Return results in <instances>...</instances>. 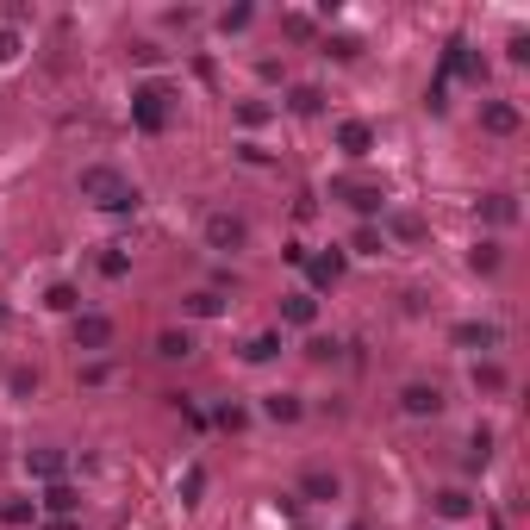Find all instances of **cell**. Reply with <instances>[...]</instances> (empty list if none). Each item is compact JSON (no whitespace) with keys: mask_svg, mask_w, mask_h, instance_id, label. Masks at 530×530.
<instances>
[{"mask_svg":"<svg viewBox=\"0 0 530 530\" xmlns=\"http://www.w3.org/2000/svg\"><path fill=\"white\" fill-rule=\"evenodd\" d=\"M81 200H94V207H106V212H132L138 207V187L119 175V169H106V163H88V169H81Z\"/></svg>","mask_w":530,"mask_h":530,"instance_id":"6da1fadb","label":"cell"},{"mask_svg":"<svg viewBox=\"0 0 530 530\" xmlns=\"http://www.w3.org/2000/svg\"><path fill=\"white\" fill-rule=\"evenodd\" d=\"M132 125H138V132H163V125H169V94H163V88H138V94H132Z\"/></svg>","mask_w":530,"mask_h":530,"instance_id":"7a4b0ae2","label":"cell"},{"mask_svg":"<svg viewBox=\"0 0 530 530\" xmlns=\"http://www.w3.org/2000/svg\"><path fill=\"white\" fill-rule=\"evenodd\" d=\"M399 412H406V419H437V412H443V393L430 387V381H406V387H399Z\"/></svg>","mask_w":530,"mask_h":530,"instance_id":"3957f363","label":"cell"},{"mask_svg":"<svg viewBox=\"0 0 530 530\" xmlns=\"http://www.w3.org/2000/svg\"><path fill=\"white\" fill-rule=\"evenodd\" d=\"M244 238H249V225L238 212H212L207 218V244L212 249H244Z\"/></svg>","mask_w":530,"mask_h":530,"instance_id":"277c9868","label":"cell"},{"mask_svg":"<svg viewBox=\"0 0 530 530\" xmlns=\"http://www.w3.org/2000/svg\"><path fill=\"white\" fill-rule=\"evenodd\" d=\"M112 344V318L106 313H75V350H106Z\"/></svg>","mask_w":530,"mask_h":530,"instance_id":"5b68a950","label":"cell"},{"mask_svg":"<svg viewBox=\"0 0 530 530\" xmlns=\"http://www.w3.org/2000/svg\"><path fill=\"white\" fill-rule=\"evenodd\" d=\"M518 125H525V112H518L512 101H487V106H481V132H493V138H512Z\"/></svg>","mask_w":530,"mask_h":530,"instance_id":"8992f818","label":"cell"},{"mask_svg":"<svg viewBox=\"0 0 530 530\" xmlns=\"http://www.w3.org/2000/svg\"><path fill=\"white\" fill-rule=\"evenodd\" d=\"M337 150L362 163V156L375 150V125H368V119H344V125H337Z\"/></svg>","mask_w":530,"mask_h":530,"instance_id":"52a82bcc","label":"cell"},{"mask_svg":"<svg viewBox=\"0 0 530 530\" xmlns=\"http://www.w3.org/2000/svg\"><path fill=\"white\" fill-rule=\"evenodd\" d=\"M331 194H344V200H350V207L362 212V218H375V212L387 207V194H381V187H368V181H337Z\"/></svg>","mask_w":530,"mask_h":530,"instance_id":"ba28073f","label":"cell"},{"mask_svg":"<svg viewBox=\"0 0 530 530\" xmlns=\"http://www.w3.org/2000/svg\"><path fill=\"white\" fill-rule=\"evenodd\" d=\"M300 493L313 499V505H331V499L344 493V481H337V474H331V468H313V474H306V481H300Z\"/></svg>","mask_w":530,"mask_h":530,"instance_id":"9c48e42d","label":"cell"},{"mask_svg":"<svg viewBox=\"0 0 530 530\" xmlns=\"http://www.w3.org/2000/svg\"><path fill=\"white\" fill-rule=\"evenodd\" d=\"M430 505H437V518H450V525H461V518L474 512V493H468V487H443V493L430 499Z\"/></svg>","mask_w":530,"mask_h":530,"instance_id":"30bf717a","label":"cell"},{"mask_svg":"<svg viewBox=\"0 0 530 530\" xmlns=\"http://www.w3.org/2000/svg\"><path fill=\"white\" fill-rule=\"evenodd\" d=\"M450 337H456L461 350H493V344H499V324H474V318H468V324H456Z\"/></svg>","mask_w":530,"mask_h":530,"instance_id":"8fae6325","label":"cell"},{"mask_svg":"<svg viewBox=\"0 0 530 530\" xmlns=\"http://www.w3.org/2000/svg\"><path fill=\"white\" fill-rule=\"evenodd\" d=\"M300 412H306L300 393H269L262 399V419H275V424H300Z\"/></svg>","mask_w":530,"mask_h":530,"instance_id":"7c38bea8","label":"cell"},{"mask_svg":"<svg viewBox=\"0 0 530 530\" xmlns=\"http://www.w3.org/2000/svg\"><path fill=\"white\" fill-rule=\"evenodd\" d=\"M26 474H37V481H57V474H63V450H32V456H26Z\"/></svg>","mask_w":530,"mask_h":530,"instance_id":"4fadbf2b","label":"cell"},{"mask_svg":"<svg viewBox=\"0 0 530 530\" xmlns=\"http://www.w3.org/2000/svg\"><path fill=\"white\" fill-rule=\"evenodd\" d=\"M481 218H487V225H512V218H518V200H512V194H487V200H481Z\"/></svg>","mask_w":530,"mask_h":530,"instance_id":"5bb4252c","label":"cell"},{"mask_svg":"<svg viewBox=\"0 0 530 530\" xmlns=\"http://www.w3.org/2000/svg\"><path fill=\"white\" fill-rule=\"evenodd\" d=\"M156 355H163V362H187V355H194V337H187V331H163V337H156Z\"/></svg>","mask_w":530,"mask_h":530,"instance_id":"9a60e30c","label":"cell"},{"mask_svg":"<svg viewBox=\"0 0 530 530\" xmlns=\"http://www.w3.org/2000/svg\"><path fill=\"white\" fill-rule=\"evenodd\" d=\"M281 318H287V324H313V318H318V300H313V293H287V300H281Z\"/></svg>","mask_w":530,"mask_h":530,"instance_id":"2e32d148","label":"cell"},{"mask_svg":"<svg viewBox=\"0 0 530 530\" xmlns=\"http://www.w3.org/2000/svg\"><path fill=\"white\" fill-rule=\"evenodd\" d=\"M306 269H313V287H337V275H344V256L331 249V256H313Z\"/></svg>","mask_w":530,"mask_h":530,"instance_id":"e0dca14e","label":"cell"},{"mask_svg":"<svg viewBox=\"0 0 530 530\" xmlns=\"http://www.w3.org/2000/svg\"><path fill=\"white\" fill-rule=\"evenodd\" d=\"M275 355H281V331H262L244 344V362H275Z\"/></svg>","mask_w":530,"mask_h":530,"instance_id":"ac0fdd59","label":"cell"},{"mask_svg":"<svg viewBox=\"0 0 530 530\" xmlns=\"http://www.w3.org/2000/svg\"><path fill=\"white\" fill-rule=\"evenodd\" d=\"M181 306H187V313H194V318H218V313H225V300H218L212 287H200V293H187Z\"/></svg>","mask_w":530,"mask_h":530,"instance_id":"d6986e66","label":"cell"},{"mask_svg":"<svg viewBox=\"0 0 530 530\" xmlns=\"http://www.w3.org/2000/svg\"><path fill=\"white\" fill-rule=\"evenodd\" d=\"M44 505H50L57 518H69L75 505H81V493H75V487H63V481H50V493H44Z\"/></svg>","mask_w":530,"mask_h":530,"instance_id":"ffe728a7","label":"cell"},{"mask_svg":"<svg viewBox=\"0 0 530 530\" xmlns=\"http://www.w3.org/2000/svg\"><path fill=\"white\" fill-rule=\"evenodd\" d=\"M387 231L399 238V244H419V238H424V218H412V212H393V218H387Z\"/></svg>","mask_w":530,"mask_h":530,"instance_id":"44dd1931","label":"cell"},{"mask_svg":"<svg viewBox=\"0 0 530 530\" xmlns=\"http://www.w3.org/2000/svg\"><path fill=\"white\" fill-rule=\"evenodd\" d=\"M474 387L481 393H505V368H499V362H474Z\"/></svg>","mask_w":530,"mask_h":530,"instance_id":"7402d4cb","label":"cell"},{"mask_svg":"<svg viewBox=\"0 0 530 530\" xmlns=\"http://www.w3.org/2000/svg\"><path fill=\"white\" fill-rule=\"evenodd\" d=\"M468 262H474V275H493V269H499V244H493V238H481Z\"/></svg>","mask_w":530,"mask_h":530,"instance_id":"603a6c76","label":"cell"},{"mask_svg":"<svg viewBox=\"0 0 530 530\" xmlns=\"http://www.w3.org/2000/svg\"><path fill=\"white\" fill-rule=\"evenodd\" d=\"M249 19H256V6H231V13H218V32H249Z\"/></svg>","mask_w":530,"mask_h":530,"instance_id":"cb8c5ba5","label":"cell"},{"mask_svg":"<svg viewBox=\"0 0 530 530\" xmlns=\"http://www.w3.org/2000/svg\"><path fill=\"white\" fill-rule=\"evenodd\" d=\"M381 249H387V231H375V225L355 231V256H381Z\"/></svg>","mask_w":530,"mask_h":530,"instance_id":"d4e9b609","label":"cell"},{"mask_svg":"<svg viewBox=\"0 0 530 530\" xmlns=\"http://www.w3.org/2000/svg\"><path fill=\"white\" fill-rule=\"evenodd\" d=\"M44 306H50V313H75V306H81V293H75L69 281H57V287H50V300H44Z\"/></svg>","mask_w":530,"mask_h":530,"instance_id":"484cf974","label":"cell"},{"mask_svg":"<svg viewBox=\"0 0 530 530\" xmlns=\"http://www.w3.org/2000/svg\"><path fill=\"white\" fill-rule=\"evenodd\" d=\"M6 393H13V399L37 393V375H32V368H13V375H6Z\"/></svg>","mask_w":530,"mask_h":530,"instance_id":"4316f807","label":"cell"},{"mask_svg":"<svg viewBox=\"0 0 530 530\" xmlns=\"http://www.w3.org/2000/svg\"><path fill=\"white\" fill-rule=\"evenodd\" d=\"M13 57H19V32H13V26H0V63H13Z\"/></svg>","mask_w":530,"mask_h":530,"instance_id":"83f0119b","label":"cell"},{"mask_svg":"<svg viewBox=\"0 0 530 530\" xmlns=\"http://www.w3.org/2000/svg\"><path fill=\"white\" fill-rule=\"evenodd\" d=\"M293 112H318V88H293Z\"/></svg>","mask_w":530,"mask_h":530,"instance_id":"f1b7e54d","label":"cell"},{"mask_svg":"<svg viewBox=\"0 0 530 530\" xmlns=\"http://www.w3.org/2000/svg\"><path fill=\"white\" fill-rule=\"evenodd\" d=\"M331 57H344V63H350V57H362V44H355V37H331Z\"/></svg>","mask_w":530,"mask_h":530,"instance_id":"f546056e","label":"cell"},{"mask_svg":"<svg viewBox=\"0 0 530 530\" xmlns=\"http://www.w3.org/2000/svg\"><path fill=\"white\" fill-rule=\"evenodd\" d=\"M125 269H132V262H125V256H119V249H112V256H101V275H112V281H119V275H125Z\"/></svg>","mask_w":530,"mask_h":530,"instance_id":"4dcf8cb0","label":"cell"},{"mask_svg":"<svg viewBox=\"0 0 530 530\" xmlns=\"http://www.w3.org/2000/svg\"><path fill=\"white\" fill-rule=\"evenodd\" d=\"M218 424H225V430H244L249 419H244V412H238V406H218Z\"/></svg>","mask_w":530,"mask_h":530,"instance_id":"1f68e13d","label":"cell"},{"mask_svg":"<svg viewBox=\"0 0 530 530\" xmlns=\"http://www.w3.org/2000/svg\"><path fill=\"white\" fill-rule=\"evenodd\" d=\"M44 530H75V525H44Z\"/></svg>","mask_w":530,"mask_h":530,"instance_id":"d6a6232c","label":"cell"},{"mask_svg":"<svg viewBox=\"0 0 530 530\" xmlns=\"http://www.w3.org/2000/svg\"><path fill=\"white\" fill-rule=\"evenodd\" d=\"M0 324H6V306H0Z\"/></svg>","mask_w":530,"mask_h":530,"instance_id":"836d02e7","label":"cell"}]
</instances>
